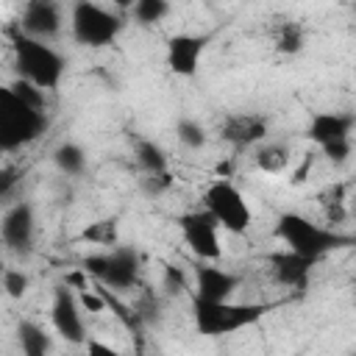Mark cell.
<instances>
[{"label":"cell","mask_w":356,"mask_h":356,"mask_svg":"<svg viewBox=\"0 0 356 356\" xmlns=\"http://www.w3.org/2000/svg\"><path fill=\"white\" fill-rule=\"evenodd\" d=\"M303 44H306V31H303V25H298V22H292V19H286V22L278 25V31H275V50H278L281 56H295V53L303 50Z\"/></svg>","instance_id":"20"},{"label":"cell","mask_w":356,"mask_h":356,"mask_svg":"<svg viewBox=\"0 0 356 356\" xmlns=\"http://www.w3.org/2000/svg\"><path fill=\"white\" fill-rule=\"evenodd\" d=\"M139 186L150 197H159V195H164L172 186V175H170V170H164V172H145V178L139 181Z\"/></svg>","instance_id":"28"},{"label":"cell","mask_w":356,"mask_h":356,"mask_svg":"<svg viewBox=\"0 0 356 356\" xmlns=\"http://www.w3.org/2000/svg\"><path fill=\"white\" fill-rule=\"evenodd\" d=\"M36 236V214L28 200H17L0 217V239L14 253H28Z\"/></svg>","instance_id":"10"},{"label":"cell","mask_w":356,"mask_h":356,"mask_svg":"<svg viewBox=\"0 0 356 356\" xmlns=\"http://www.w3.org/2000/svg\"><path fill=\"white\" fill-rule=\"evenodd\" d=\"M50 323L56 334L70 342V345H83L86 342V323H83V309L78 303V295L72 286L61 284L53 289V303H50Z\"/></svg>","instance_id":"9"},{"label":"cell","mask_w":356,"mask_h":356,"mask_svg":"<svg viewBox=\"0 0 356 356\" xmlns=\"http://www.w3.org/2000/svg\"><path fill=\"white\" fill-rule=\"evenodd\" d=\"M44 111L31 108L11 92V86H0V153H11L31 145L44 134Z\"/></svg>","instance_id":"4"},{"label":"cell","mask_w":356,"mask_h":356,"mask_svg":"<svg viewBox=\"0 0 356 356\" xmlns=\"http://www.w3.org/2000/svg\"><path fill=\"white\" fill-rule=\"evenodd\" d=\"M28 286H31V278H28L22 270H17V267H6V270L0 273V289H3L11 300L25 298Z\"/></svg>","instance_id":"26"},{"label":"cell","mask_w":356,"mask_h":356,"mask_svg":"<svg viewBox=\"0 0 356 356\" xmlns=\"http://www.w3.org/2000/svg\"><path fill=\"white\" fill-rule=\"evenodd\" d=\"M203 209L228 234H245L253 222L250 203L231 178H217L214 184H209V189L203 192Z\"/></svg>","instance_id":"7"},{"label":"cell","mask_w":356,"mask_h":356,"mask_svg":"<svg viewBox=\"0 0 356 356\" xmlns=\"http://www.w3.org/2000/svg\"><path fill=\"white\" fill-rule=\"evenodd\" d=\"M83 242L89 245H103V248H111L117 245L120 239V228H117V220L114 217H106V220H97V222H89L81 234Z\"/></svg>","instance_id":"22"},{"label":"cell","mask_w":356,"mask_h":356,"mask_svg":"<svg viewBox=\"0 0 356 356\" xmlns=\"http://www.w3.org/2000/svg\"><path fill=\"white\" fill-rule=\"evenodd\" d=\"M178 231L184 245L192 250L197 261H217L222 256V242H220V225L217 220L206 211H186L178 217Z\"/></svg>","instance_id":"8"},{"label":"cell","mask_w":356,"mask_h":356,"mask_svg":"<svg viewBox=\"0 0 356 356\" xmlns=\"http://www.w3.org/2000/svg\"><path fill=\"white\" fill-rule=\"evenodd\" d=\"M134 156H136V164L142 167V172H164L167 170V153L153 139H139L134 147Z\"/></svg>","instance_id":"21"},{"label":"cell","mask_w":356,"mask_h":356,"mask_svg":"<svg viewBox=\"0 0 356 356\" xmlns=\"http://www.w3.org/2000/svg\"><path fill=\"white\" fill-rule=\"evenodd\" d=\"M131 3H134V0H114V6H117L120 11H128V8H131Z\"/></svg>","instance_id":"33"},{"label":"cell","mask_w":356,"mask_h":356,"mask_svg":"<svg viewBox=\"0 0 356 356\" xmlns=\"http://www.w3.org/2000/svg\"><path fill=\"white\" fill-rule=\"evenodd\" d=\"M239 286V275L211 264V261H200L195 267V289L192 298L200 300H228Z\"/></svg>","instance_id":"14"},{"label":"cell","mask_w":356,"mask_h":356,"mask_svg":"<svg viewBox=\"0 0 356 356\" xmlns=\"http://www.w3.org/2000/svg\"><path fill=\"white\" fill-rule=\"evenodd\" d=\"M353 114H342V111H314L309 125H306V136L309 142H314L317 147L334 142V139H345L353 134Z\"/></svg>","instance_id":"16"},{"label":"cell","mask_w":356,"mask_h":356,"mask_svg":"<svg viewBox=\"0 0 356 356\" xmlns=\"http://www.w3.org/2000/svg\"><path fill=\"white\" fill-rule=\"evenodd\" d=\"M8 86H11V92H14L19 100H25L31 108H36V111H44V108H47L44 89H39L36 83H31V81H25V78H14Z\"/></svg>","instance_id":"25"},{"label":"cell","mask_w":356,"mask_h":356,"mask_svg":"<svg viewBox=\"0 0 356 356\" xmlns=\"http://www.w3.org/2000/svg\"><path fill=\"white\" fill-rule=\"evenodd\" d=\"M122 14L95 3L75 0L70 8V33L83 47H106L122 33Z\"/></svg>","instance_id":"5"},{"label":"cell","mask_w":356,"mask_h":356,"mask_svg":"<svg viewBox=\"0 0 356 356\" xmlns=\"http://www.w3.org/2000/svg\"><path fill=\"white\" fill-rule=\"evenodd\" d=\"M253 164L264 175H278L292 164V153L284 142H259L253 150Z\"/></svg>","instance_id":"17"},{"label":"cell","mask_w":356,"mask_h":356,"mask_svg":"<svg viewBox=\"0 0 356 356\" xmlns=\"http://www.w3.org/2000/svg\"><path fill=\"white\" fill-rule=\"evenodd\" d=\"M267 131H270V120L261 117V114H228L220 125V139L228 142L231 147L236 150H245V147H256L259 142L267 139Z\"/></svg>","instance_id":"13"},{"label":"cell","mask_w":356,"mask_h":356,"mask_svg":"<svg viewBox=\"0 0 356 356\" xmlns=\"http://www.w3.org/2000/svg\"><path fill=\"white\" fill-rule=\"evenodd\" d=\"M83 273L95 284H100L111 292L134 289L139 281V253L134 248H125V245H111V250H106V253L86 256Z\"/></svg>","instance_id":"6"},{"label":"cell","mask_w":356,"mask_h":356,"mask_svg":"<svg viewBox=\"0 0 356 356\" xmlns=\"http://www.w3.org/2000/svg\"><path fill=\"white\" fill-rule=\"evenodd\" d=\"M83 345H86V350H89V353H103V356H117V350H114L111 345H106V342H97V339H86Z\"/></svg>","instance_id":"32"},{"label":"cell","mask_w":356,"mask_h":356,"mask_svg":"<svg viewBox=\"0 0 356 356\" xmlns=\"http://www.w3.org/2000/svg\"><path fill=\"white\" fill-rule=\"evenodd\" d=\"M78 303H81V309L89 312V314H100V312L108 309V306H106V298H103L97 289H89V286L78 292Z\"/></svg>","instance_id":"30"},{"label":"cell","mask_w":356,"mask_h":356,"mask_svg":"<svg viewBox=\"0 0 356 356\" xmlns=\"http://www.w3.org/2000/svg\"><path fill=\"white\" fill-rule=\"evenodd\" d=\"M161 286L167 295H186L189 292V275L181 264H164L161 270Z\"/></svg>","instance_id":"27"},{"label":"cell","mask_w":356,"mask_h":356,"mask_svg":"<svg viewBox=\"0 0 356 356\" xmlns=\"http://www.w3.org/2000/svg\"><path fill=\"white\" fill-rule=\"evenodd\" d=\"M350 150H353L350 136H345V139H334V142H328V145L320 147V153H323L331 164H345V161L350 159Z\"/></svg>","instance_id":"29"},{"label":"cell","mask_w":356,"mask_h":356,"mask_svg":"<svg viewBox=\"0 0 356 356\" xmlns=\"http://www.w3.org/2000/svg\"><path fill=\"white\" fill-rule=\"evenodd\" d=\"M175 134H178V142L184 145V147H189V150H200L203 145H206V128L197 122V120H192V117H184V120H178V125H175Z\"/></svg>","instance_id":"24"},{"label":"cell","mask_w":356,"mask_h":356,"mask_svg":"<svg viewBox=\"0 0 356 356\" xmlns=\"http://www.w3.org/2000/svg\"><path fill=\"white\" fill-rule=\"evenodd\" d=\"M53 164L58 167L61 175L75 178V175H81L86 170V150L78 142H61L53 150Z\"/></svg>","instance_id":"19"},{"label":"cell","mask_w":356,"mask_h":356,"mask_svg":"<svg viewBox=\"0 0 356 356\" xmlns=\"http://www.w3.org/2000/svg\"><path fill=\"white\" fill-rule=\"evenodd\" d=\"M17 184H19V170L3 167V170H0V200L8 197V195L17 189Z\"/></svg>","instance_id":"31"},{"label":"cell","mask_w":356,"mask_h":356,"mask_svg":"<svg viewBox=\"0 0 356 356\" xmlns=\"http://www.w3.org/2000/svg\"><path fill=\"white\" fill-rule=\"evenodd\" d=\"M275 236L284 242L286 250H295L300 256H309V259H323L325 253L337 250V248H345L350 245L353 239L348 234H339L334 228H325V225H317L312 222L309 217L298 214V211H284L275 222Z\"/></svg>","instance_id":"3"},{"label":"cell","mask_w":356,"mask_h":356,"mask_svg":"<svg viewBox=\"0 0 356 356\" xmlns=\"http://www.w3.org/2000/svg\"><path fill=\"white\" fill-rule=\"evenodd\" d=\"M61 25H64V14H61V6L58 0H25V8H22V17L17 22V28L28 36H36V39H53L61 33Z\"/></svg>","instance_id":"11"},{"label":"cell","mask_w":356,"mask_h":356,"mask_svg":"<svg viewBox=\"0 0 356 356\" xmlns=\"http://www.w3.org/2000/svg\"><path fill=\"white\" fill-rule=\"evenodd\" d=\"M270 309L264 303H234L228 300H200L192 298V320L200 337H228L256 325Z\"/></svg>","instance_id":"2"},{"label":"cell","mask_w":356,"mask_h":356,"mask_svg":"<svg viewBox=\"0 0 356 356\" xmlns=\"http://www.w3.org/2000/svg\"><path fill=\"white\" fill-rule=\"evenodd\" d=\"M11 50H14L17 78H25V81L36 83L44 92L58 89V83L64 78V70H67V61L56 47H50L44 39L28 36L19 28H14L11 31Z\"/></svg>","instance_id":"1"},{"label":"cell","mask_w":356,"mask_h":356,"mask_svg":"<svg viewBox=\"0 0 356 356\" xmlns=\"http://www.w3.org/2000/svg\"><path fill=\"white\" fill-rule=\"evenodd\" d=\"M3 270H6V264H3V259H0V273H3Z\"/></svg>","instance_id":"34"},{"label":"cell","mask_w":356,"mask_h":356,"mask_svg":"<svg viewBox=\"0 0 356 356\" xmlns=\"http://www.w3.org/2000/svg\"><path fill=\"white\" fill-rule=\"evenodd\" d=\"M267 261H270L273 278H275L281 286H289V289H306L309 275H312V267L317 264V259L300 256V253H295V250H278V253H273Z\"/></svg>","instance_id":"15"},{"label":"cell","mask_w":356,"mask_h":356,"mask_svg":"<svg viewBox=\"0 0 356 356\" xmlns=\"http://www.w3.org/2000/svg\"><path fill=\"white\" fill-rule=\"evenodd\" d=\"M17 342H19L22 353H28V356H44L53 348L50 334L33 320H19L17 323Z\"/></svg>","instance_id":"18"},{"label":"cell","mask_w":356,"mask_h":356,"mask_svg":"<svg viewBox=\"0 0 356 356\" xmlns=\"http://www.w3.org/2000/svg\"><path fill=\"white\" fill-rule=\"evenodd\" d=\"M128 11L139 25H156L170 14V0H134Z\"/></svg>","instance_id":"23"},{"label":"cell","mask_w":356,"mask_h":356,"mask_svg":"<svg viewBox=\"0 0 356 356\" xmlns=\"http://www.w3.org/2000/svg\"><path fill=\"white\" fill-rule=\"evenodd\" d=\"M209 39L197 33H172L167 39V67L178 78H192L200 67Z\"/></svg>","instance_id":"12"}]
</instances>
